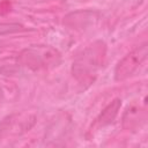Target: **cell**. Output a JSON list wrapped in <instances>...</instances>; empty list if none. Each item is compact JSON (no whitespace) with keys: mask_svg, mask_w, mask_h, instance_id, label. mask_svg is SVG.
Instances as JSON below:
<instances>
[{"mask_svg":"<svg viewBox=\"0 0 148 148\" xmlns=\"http://www.w3.org/2000/svg\"><path fill=\"white\" fill-rule=\"evenodd\" d=\"M23 29V25L20 23H0V36L15 34L22 31Z\"/></svg>","mask_w":148,"mask_h":148,"instance_id":"52a82bcc","label":"cell"},{"mask_svg":"<svg viewBox=\"0 0 148 148\" xmlns=\"http://www.w3.org/2000/svg\"><path fill=\"white\" fill-rule=\"evenodd\" d=\"M35 124V117L28 113H15L5 118L0 124V135H17L28 131Z\"/></svg>","mask_w":148,"mask_h":148,"instance_id":"277c9868","label":"cell"},{"mask_svg":"<svg viewBox=\"0 0 148 148\" xmlns=\"http://www.w3.org/2000/svg\"><path fill=\"white\" fill-rule=\"evenodd\" d=\"M105 44L97 40L82 50L73 61V76L82 84H90L95 81L105 57Z\"/></svg>","mask_w":148,"mask_h":148,"instance_id":"6da1fadb","label":"cell"},{"mask_svg":"<svg viewBox=\"0 0 148 148\" xmlns=\"http://www.w3.org/2000/svg\"><path fill=\"white\" fill-rule=\"evenodd\" d=\"M147 58V44H142L141 46L134 49L132 52L126 54L117 65L114 69V79L117 81H123L128 76L133 75V73L141 66V64Z\"/></svg>","mask_w":148,"mask_h":148,"instance_id":"3957f363","label":"cell"},{"mask_svg":"<svg viewBox=\"0 0 148 148\" xmlns=\"http://www.w3.org/2000/svg\"><path fill=\"white\" fill-rule=\"evenodd\" d=\"M2 98H3V91H2V89L0 88V101H2Z\"/></svg>","mask_w":148,"mask_h":148,"instance_id":"ba28073f","label":"cell"},{"mask_svg":"<svg viewBox=\"0 0 148 148\" xmlns=\"http://www.w3.org/2000/svg\"><path fill=\"white\" fill-rule=\"evenodd\" d=\"M146 111L145 108L140 106L139 104L128 105L124 116H123V127L125 130H134L138 128L142 121H145Z\"/></svg>","mask_w":148,"mask_h":148,"instance_id":"5b68a950","label":"cell"},{"mask_svg":"<svg viewBox=\"0 0 148 148\" xmlns=\"http://www.w3.org/2000/svg\"><path fill=\"white\" fill-rule=\"evenodd\" d=\"M3 47H5V46H3V43H2L1 40H0V51H1V50H2Z\"/></svg>","mask_w":148,"mask_h":148,"instance_id":"9c48e42d","label":"cell"},{"mask_svg":"<svg viewBox=\"0 0 148 148\" xmlns=\"http://www.w3.org/2000/svg\"><path fill=\"white\" fill-rule=\"evenodd\" d=\"M121 106V101L120 99H114L112 101L102 112L101 114L96 118L95 123L92 124L91 128L94 130H101L108 125H110L111 123H113V120L116 119L117 114H118V111Z\"/></svg>","mask_w":148,"mask_h":148,"instance_id":"8992f818","label":"cell"},{"mask_svg":"<svg viewBox=\"0 0 148 148\" xmlns=\"http://www.w3.org/2000/svg\"><path fill=\"white\" fill-rule=\"evenodd\" d=\"M60 60V53L56 49L47 45H34L27 47L17 58L20 65L31 71L53 68L59 65Z\"/></svg>","mask_w":148,"mask_h":148,"instance_id":"7a4b0ae2","label":"cell"}]
</instances>
